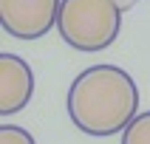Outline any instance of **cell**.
<instances>
[{
    "mask_svg": "<svg viewBox=\"0 0 150 144\" xmlns=\"http://www.w3.org/2000/svg\"><path fill=\"white\" fill-rule=\"evenodd\" d=\"M34 74L31 65L17 54H0V113L11 116L31 102Z\"/></svg>",
    "mask_w": 150,
    "mask_h": 144,
    "instance_id": "obj_4",
    "label": "cell"
},
{
    "mask_svg": "<svg viewBox=\"0 0 150 144\" xmlns=\"http://www.w3.org/2000/svg\"><path fill=\"white\" fill-rule=\"evenodd\" d=\"M57 28L71 48L96 54L119 37L122 8L116 0H62Z\"/></svg>",
    "mask_w": 150,
    "mask_h": 144,
    "instance_id": "obj_2",
    "label": "cell"
},
{
    "mask_svg": "<svg viewBox=\"0 0 150 144\" xmlns=\"http://www.w3.org/2000/svg\"><path fill=\"white\" fill-rule=\"evenodd\" d=\"M122 144H150V110L139 113V116L125 127Z\"/></svg>",
    "mask_w": 150,
    "mask_h": 144,
    "instance_id": "obj_5",
    "label": "cell"
},
{
    "mask_svg": "<svg viewBox=\"0 0 150 144\" xmlns=\"http://www.w3.org/2000/svg\"><path fill=\"white\" fill-rule=\"evenodd\" d=\"M116 3H119V8H122V11H127V8H133L139 0H116Z\"/></svg>",
    "mask_w": 150,
    "mask_h": 144,
    "instance_id": "obj_7",
    "label": "cell"
},
{
    "mask_svg": "<svg viewBox=\"0 0 150 144\" xmlns=\"http://www.w3.org/2000/svg\"><path fill=\"white\" fill-rule=\"evenodd\" d=\"M0 144H37L28 130L17 124H0Z\"/></svg>",
    "mask_w": 150,
    "mask_h": 144,
    "instance_id": "obj_6",
    "label": "cell"
},
{
    "mask_svg": "<svg viewBox=\"0 0 150 144\" xmlns=\"http://www.w3.org/2000/svg\"><path fill=\"white\" fill-rule=\"evenodd\" d=\"M68 116L76 130L88 136H113L139 113V88L125 68L91 65L68 88Z\"/></svg>",
    "mask_w": 150,
    "mask_h": 144,
    "instance_id": "obj_1",
    "label": "cell"
},
{
    "mask_svg": "<svg viewBox=\"0 0 150 144\" xmlns=\"http://www.w3.org/2000/svg\"><path fill=\"white\" fill-rule=\"evenodd\" d=\"M62 0H0L3 31L14 40H40L57 25Z\"/></svg>",
    "mask_w": 150,
    "mask_h": 144,
    "instance_id": "obj_3",
    "label": "cell"
}]
</instances>
